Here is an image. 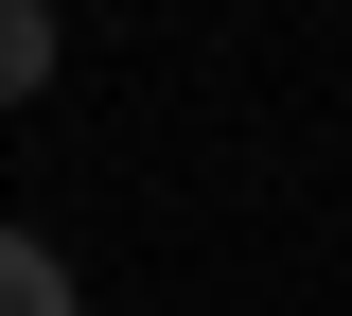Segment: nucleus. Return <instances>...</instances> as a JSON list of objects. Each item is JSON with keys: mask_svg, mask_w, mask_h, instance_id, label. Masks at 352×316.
<instances>
[{"mask_svg": "<svg viewBox=\"0 0 352 316\" xmlns=\"http://www.w3.org/2000/svg\"><path fill=\"white\" fill-rule=\"evenodd\" d=\"M0 316H88L71 264H53V228H0Z\"/></svg>", "mask_w": 352, "mask_h": 316, "instance_id": "f257e3e1", "label": "nucleus"}, {"mask_svg": "<svg viewBox=\"0 0 352 316\" xmlns=\"http://www.w3.org/2000/svg\"><path fill=\"white\" fill-rule=\"evenodd\" d=\"M53 88V0H0V106Z\"/></svg>", "mask_w": 352, "mask_h": 316, "instance_id": "f03ea898", "label": "nucleus"}]
</instances>
